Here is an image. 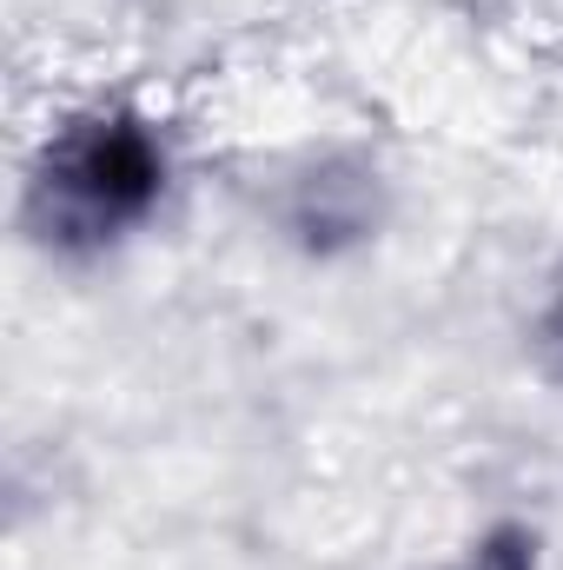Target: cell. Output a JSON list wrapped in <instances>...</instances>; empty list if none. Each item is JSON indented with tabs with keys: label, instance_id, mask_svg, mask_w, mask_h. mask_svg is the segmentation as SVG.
I'll use <instances>...</instances> for the list:
<instances>
[{
	"label": "cell",
	"instance_id": "cell-1",
	"mask_svg": "<svg viewBox=\"0 0 563 570\" xmlns=\"http://www.w3.org/2000/svg\"><path fill=\"white\" fill-rule=\"evenodd\" d=\"M172 193V146L140 107L107 100L60 120L20 186V226L33 253L60 266H100L140 239Z\"/></svg>",
	"mask_w": 563,
	"mask_h": 570
},
{
	"label": "cell",
	"instance_id": "cell-2",
	"mask_svg": "<svg viewBox=\"0 0 563 570\" xmlns=\"http://www.w3.org/2000/svg\"><path fill=\"white\" fill-rule=\"evenodd\" d=\"M385 219H392V186L365 153H318L279 193V239L312 266L365 253L385 233Z\"/></svg>",
	"mask_w": 563,
	"mask_h": 570
},
{
	"label": "cell",
	"instance_id": "cell-3",
	"mask_svg": "<svg viewBox=\"0 0 563 570\" xmlns=\"http://www.w3.org/2000/svg\"><path fill=\"white\" fill-rule=\"evenodd\" d=\"M451 570H544V531L524 518H497L464 544V558Z\"/></svg>",
	"mask_w": 563,
	"mask_h": 570
},
{
	"label": "cell",
	"instance_id": "cell-4",
	"mask_svg": "<svg viewBox=\"0 0 563 570\" xmlns=\"http://www.w3.org/2000/svg\"><path fill=\"white\" fill-rule=\"evenodd\" d=\"M544 332H551V352L563 358V279H557V298H551V318H544Z\"/></svg>",
	"mask_w": 563,
	"mask_h": 570
}]
</instances>
